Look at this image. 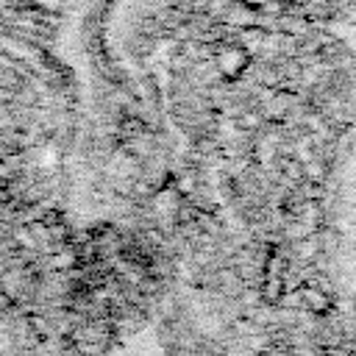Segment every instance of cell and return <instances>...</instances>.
Returning a JSON list of instances; mask_svg holds the SVG:
<instances>
[{
	"instance_id": "cell-1",
	"label": "cell",
	"mask_w": 356,
	"mask_h": 356,
	"mask_svg": "<svg viewBox=\"0 0 356 356\" xmlns=\"http://www.w3.org/2000/svg\"><path fill=\"white\" fill-rule=\"evenodd\" d=\"M242 61H245V53H242V50H234V53L228 50V53L220 56V67H222L228 75H231V72H239V70H242V67H239Z\"/></svg>"
}]
</instances>
